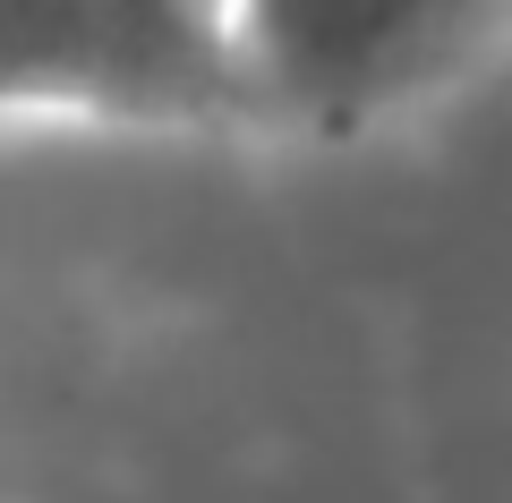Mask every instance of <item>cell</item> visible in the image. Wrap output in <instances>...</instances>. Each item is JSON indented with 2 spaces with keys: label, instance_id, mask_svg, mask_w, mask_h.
<instances>
[{
  "label": "cell",
  "instance_id": "cell-2",
  "mask_svg": "<svg viewBox=\"0 0 512 503\" xmlns=\"http://www.w3.org/2000/svg\"><path fill=\"white\" fill-rule=\"evenodd\" d=\"M0 111L231 120L222 0H0Z\"/></svg>",
  "mask_w": 512,
  "mask_h": 503
},
{
  "label": "cell",
  "instance_id": "cell-1",
  "mask_svg": "<svg viewBox=\"0 0 512 503\" xmlns=\"http://www.w3.org/2000/svg\"><path fill=\"white\" fill-rule=\"evenodd\" d=\"M512 0H222L239 111L367 128L495 43Z\"/></svg>",
  "mask_w": 512,
  "mask_h": 503
}]
</instances>
